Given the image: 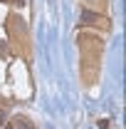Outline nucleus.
Returning a JSON list of instances; mask_svg holds the SVG:
<instances>
[{
	"instance_id": "nucleus-1",
	"label": "nucleus",
	"mask_w": 126,
	"mask_h": 129,
	"mask_svg": "<svg viewBox=\"0 0 126 129\" xmlns=\"http://www.w3.org/2000/svg\"><path fill=\"white\" fill-rule=\"evenodd\" d=\"M77 45H79V75L84 84H94L99 80V67H101V55H104V40L92 30L77 32Z\"/></svg>"
},
{
	"instance_id": "nucleus-2",
	"label": "nucleus",
	"mask_w": 126,
	"mask_h": 129,
	"mask_svg": "<svg viewBox=\"0 0 126 129\" xmlns=\"http://www.w3.org/2000/svg\"><path fill=\"white\" fill-rule=\"evenodd\" d=\"M8 35H10V50L15 52L17 57H25L30 60L32 57V37L30 30L25 25V20L20 15H8Z\"/></svg>"
},
{
	"instance_id": "nucleus-3",
	"label": "nucleus",
	"mask_w": 126,
	"mask_h": 129,
	"mask_svg": "<svg viewBox=\"0 0 126 129\" xmlns=\"http://www.w3.org/2000/svg\"><path fill=\"white\" fill-rule=\"evenodd\" d=\"M82 27L84 30H92V32H96V27L101 32H109L111 30V20L106 15H96V13H82Z\"/></svg>"
},
{
	"instance_id": "nucleus-4",
	"label": "nucleus",
	"mask_w": 126,
	"mask_h": 129,
	"mask_svg": "<svg viewBox=\"0 0 126 129\" xmlns=\"http://www.w3.org/2000/svg\"><path fill=\"white\" fill-rule=\"evenodd\" d=\"M82 8H84L87 13L106 15V10H109V0H82Z\"/></svg>"
},
{
	"instance_id": "nucleus-5",
	"label": "nucleus",
	"mask_w": 126,
	"mask_h": 129,
	"mask_svg": "<svg viewBox=\"0 0 126 129\" xmlns=\"http://www.w3.org/2000/svg\"><path fill=\"white\" fill-rule=\"evenodd\" d=\"M0 3H15V0H0Z\"/></svg>"
}]
</instances>
